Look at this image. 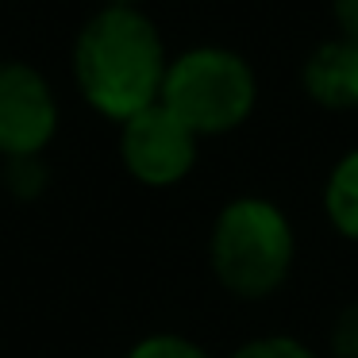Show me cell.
<instances>
[{
  "mask_svg": "<svg viewBox=\"0 0 358 358\" xmlns=\"http://www.w3.org/2000/svg\"><path fill=\"white\" fill-rule=\"evenodd\" d=\"M331 355L335 358H358V301L335 316L331 324Z\"/></svg>",
  "mask_w": 358,
  "mask_h": 358,
  "instance_id": "obj_10",
  "label": "cell"
},
{
  "mask_svg": "<svg viewBox=\"0 0 358 358\" xmlns=\"http://www.w3.org/2000/svg\"><path fill=\"white\" fill-rule=\"evenodd\" d=\"M55 124L58 108L47 81L31 66H0V150L8 158H35Z\"/></svg>",
  "mask_w": 358,
  "mask_h": 358,
  "instance_id": "obj_5",
  "label": "cell"
},
{
  "mask_svg": "<svg viewBox=\"0 0 358 358\" xmlns=\"http://www.w3.org/2000/svg\"><path fill=\"white\" fill-rule=\"evenodd\" d=\"M212 270L227 293L262 301L285 285L296 258L289 216L266 196H239L224 204L212 224Z\"/></svg>",
  "mask_w": 358,
  "mask_h": 358,
  "instance_id": "obj_2",
  "label": "cell"
},
{
  "mask_svg": "<svg viewBox=\"0 0 358 358\" xmlns=\"http://www.w3.org/2000/svg\"><path fill=\"white\" fill-rule=\"evenodd\" d=\"M258 101L255 70L227 47H193L173 58L162 81V104L201 139L247 124Z\"/></svg>",
  "mask_w": 358,
  "mask_h": 358,
  "instance_id": "obj_3",
  "label": "cell"
},
{
  "mask_svg": "<svg viewBox=\"0 0 358 358\" xmlns=\"http://www.w3.org/2000/svg\"><path fill=\"white\" fill-rule=\"evenodd\" d=\"M166 47L139 8H104L85 24L73 50V73L96 112L131 120L162 101Z\"/></svg>",
  "mask_w": 358,
  "mask_h": 358,
  "instance_id": "obj_1",
  "label": "cell"
},
{
  "mask_svg": "<svg viewBox=\"0 0 358 358\" xmlns=\"http://www.w3.org/2000/svg\"><path fill=\"white\" fill-rule=\"evenodd\" d=\"M335 24H339V35L350 43H358V0H331Z\"/></svg>",
  "mask_w": 358,
  "mask_h": 358,
  "instance_id": "obj_12",
  "label": "cell"
},
{
  "mask_svg": "<svg viewBox=\"0 0 358 358\" xmlns=\"http://www.w3.org/2000/svg\"><path fill=\"white\" fill-rule=\"evenodd\" d=\"M324 212L343 239L358 243V147L347 150L327 173Z\"/></svg>",
  "mask_w": 358,
  "mask_h": 358,
  "instance_id": "obj_7",
  "label": "cell"
},
{
  "mask_svg": "<svg viewBox=\"0 0 358 358\" xmlns=\"http://www.w3.org/2000/svg\"><path fill=\"white\" fill-rule=\"evenodd\" d=\"M124 166L143 185H173L196 162V135L162 101L124 120Z\"/></svg>",
  "mask_w": 358,
  "mask_h": 358,
  "instance_id": "obj_4",
  "label": "cell"
},
{
  "mask_svg": "<svg viewBox=\"0 0 358 358\" xmlns=\"http://www.w3.org/2000/svg\"><path fill=\"white\" fill-rule=\"evenodd\" d=\"M12 185H16L20 196L39 193V185H43V166L35 162V158H12Z\"/></svg>",
  "mask_w": 358,
  "mask_h": 358,
  "instance_id": "obj_11",
  "label": "cell"
},
{
  "mask_svg": "<svg viewBox=\"0 0 358 358\" xmlns=\"http://www.w3.org/2000/svg\"><path fill=\"white\" fill-rule=\"evenodd\" d=\"M301 85L308 101L327 112L358 108V43L339 35L312 47L301 66Z\"/></svg>",
  "mask_w": 358,
  "mask_h": 358,
  "instance_id": "obj_6",
  "label": "cell"
},
{
  "mask_svg": "<svg viewBox=\"0 0 358 358\" xmlns=\"http://www.w3.org/2000/svg\"><path fill=\"white\" fill-rule=\"evenodd\" d=\"M139 0H108V8H135Z\"/></svg>",
  "mask_w": 358,
  "mask_h": 358,
  "instance_id": "obj_13",
  "label": "cell"
},
{
  "mask_svg": "<svg viewBox=\"0 0 358 358\" xmlns=\"http://www.w3.org/2000/svg\"><path fill=\"white\" fill-rule=\"evenodd\" d=\"M127 358H212L204 347H196L193 339L181 335H150V339L135 343Z\"/></svg>",
  "mask_w": 358,
  "mask_h": 358,
  "instance_id": "obj_9",
  "label": "cell"
},
{
  "mask_svg": "<svg viewBox=\"0 0 358 358\" xmlns=\"http://www.w3.org/2000/svg\"><path fill=\"white\" fill-rule=\"evenodd\" d=\"M231 358H316V350L304 347L293 335H258V339L243 343Z\"/></svg>",
  "mask_w": 358,
  "mask_h": 358,
  "instance_id": "obj_8",
  "label": "cell"
}]
</instances>
